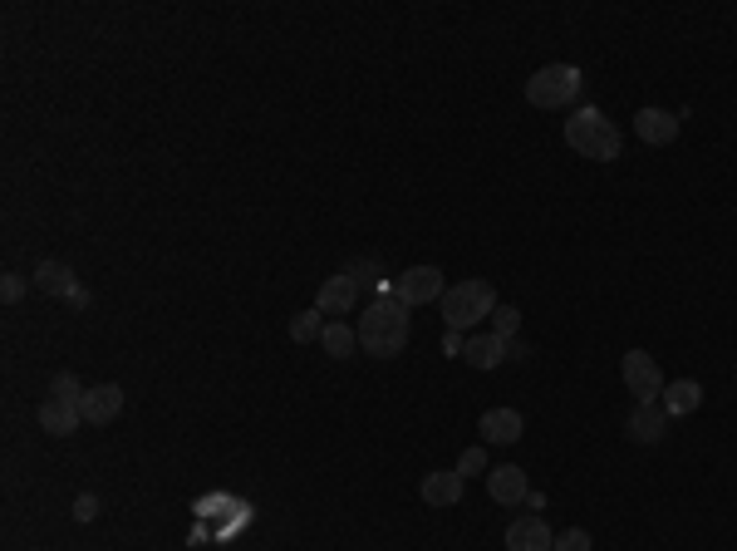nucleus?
Listing matches in <instances>:
<instances>
[{"mask_svg": "<svg viewBox=\"0 0 737 551\" xmlns=\"http://www.w3.org/2000/svg\"><path fill=\"white\" fill-rule=\"evenodd\" d=\"M585 89V74L575 64H541L531 79H526V104L536 109H570Z\"/></svg>", "mask_w": 737, "mask_h": 551, "instance_id": "7ed1b4c3", "label": "nucleus"}, {"mask_svg": "<svg viewBox=\"0 0 737 551\" xmlns=\"http://www.w3.org/2000/svg\"><path fill=\"white\" fill-rule=\"evenodd\" d=\"M359 350L364 355H379V360H394L408 345V306L398 301L394 291H379V301L359 315Z\"/></svg>", "mask_w": 737, "mask_h": 551, "instance_id": "f257e3e1", "label": "nucleus"}, {"mask_svg": "<svg viewBox=\"0 0 737 551\" xmlns=\"http://www.w3.org/2000/svg\"><path fill=\"white\" fill-rule=\"evenodd\" d=\"M438 306H443L448 330H467V325H477L482 315L497 310V291H492V281H462V286H448V291H443Z\"/></svg>", "mask_w": 737, "mask_h": 551, "instance_id": "20e7f679", "label": "nucleus"}, {"mask_svg": "<svg viewBox=\"0 0 737 551\" xmlns=\"http://www.w3.org/2000/svg\"><path fill=\"white\" fill-rule=\"evenodd\" d=\"M457 473H462V478H472V473H492V468H487V448H462Z\"/></svg>", "mask_w": 737, "mask_h": 551, "instance_id": "5701e85b", "label": "nucleus"}, {"mask_svg": "<svg viewBox=\"0 0 737 551\" xmlns=\"http://www.w3.org/2000/svg\"><path fill=\"white\" fill-rule=\"evenodd\" d=\"M84 424V409L79 404H69V399H45L40 404V429L55 433V438H69V433H79Z\"/></svg>", "mask_w": 737, "mask_h": 551, "instance_id": "4468645a", "label": "nucleus"}, {"mask_svg": "<svg viewBox=\"0 0 737 551\" xmlns=\"http://www.w3.org/2000/svg\"><path fill=\"white\" fill-rule=\"evenodd\" d=\"M354 301H359V281L349 276V271H340V276H330L325 286H320V296H315V310L320 315H349L354 310Z\"/></svg>", "mask_w": 737, "mask_h": 551, "instance_id": "6e6552de", "label": "nucleus"}, {"mask_svg": "<svg viewBox=\"0 0 737 551\" xmlns=\"http://www.w3.org/2000/svg\"><path fill=\"white\" fill-rule=\"evenodd\" d=\"M664 414L669 419H683V414H693L698 404H703V389H698V379H674V384H664Z\"/></svg>", "mask_w": 737, "mask_h": 551, "instance_id": "a211bd4d", "label": "nucleus"}, {"mask_svg": "<svg viewBox=\"0 0 737 551\" xmlns=\"http://www.w3.org/2000/svg\"><path fill=\"white\" fill-rule=\"evenodd\" d=\"M620 374H624V389H629L639 404H659V399H664V374H659V365H654V355L629 350Z\"/></svg>", "mask_w": 737, "mask_h": 551, "instance_id": "39448f33", "label": "nucleus"}, {"mask_svg": "<svg viewBox=\"0 0 737 551\" xmlns=\"http://www.w3.org/2000/svg\"><path fill=\"white\" fill-rule=\"evenodd\" d=\"M487 492H492V502L516 507V502H526L531 483H526V473H521L516 463H502V468H492V473H487Z\"/></svg>", "mask_w": 737, "mask_h": 551, "instance_id": "f8f14e48", "label": "nucleus"}, {"mask_svg": "<svg viewBox=\"0 0 737 551\" xmlns=\"http://www.w3.org/2000/svg\"><path fill=\"white\" fill-rule=\"evenodd\" d=\"M551 551H590V532L566 527V532H556V547H551Z\"/></svg>", "mask_w": 737, "mask_h": 551, "instance_id": "b1692460", "label": "nucleus"}, {"mask_svg": "<svg viewBox=\"0 0 737 551\" xmlns=\"http://www.w3.org/2000/svg\"><path fill=\"white\" fill-rule=\"evenodd\" d=\"M30 281H35V291H45V296H64V301L79 291V281H74V271H69L64 261H40Z\"/></svg>", "mask_w": 737, "mask_h": 551, "instance_id": "f3484780", "label": "nucleus"}, {"mask_svg": "<svg viewBox=\"0 0 737 551\" xmlns=\"http://www.w3.org/2000/svg\"><path fill=\"white\" fill-rule=\"evenodd\" d=\"M507 355H511V340H502V335H472L462 345V360L472 369H497Z\"/></svg>", "mask_w": 737, "mask_h": 551, "instance_id": "2eb2a0df", "label": "nucleus"}, {"mask_svg": "<svg viewBox=\"0 0 737 551\" xmlns=\"http://www.w3.org/2000/svg\"><path fill=\"white\" fill-rule=\"evenodd\" d=\"M664 429H669L664 404H634V409H629V419H624V433H629L634 443H659Z\"/></svg>", "mask_w": 737, "mask_h": 551, "instance_id": "9b49d317", "label": "nucleus"}, {"mask_svg": "<svg viewBox=\"0 0 737 551\" xmlns=\"http://www.w3.org/2000/svg\"><path fill=\"white\" fill-rule=\"evenodd\" d=\"M566 143L580 153V158H590V163H615L624 153V138L620 128L605 119L600 109H575L566 119Z\"/></svg>", "mask_w": 737, "mask_h": 551, "instance_id": "f03ea898", "label": "nucleus"}, {"mask_svg": "<svg viewBox=\"0 0 737 551\" xmlns=\"http://www.w3.org/2000/svg\"><path fill=\"white\" fill-rule=\"evenodd\" d=\"M443 291H448V281H443V271L438 266H408L403 276H398L394 296L403 306H428V301H443Z\"/></svg>", "mask_w": 737, "mask_h": 551, "instance_id": "423d86ee", "label": "nucleus"}, {"mask_svg": "<svg viewBox=\"0 0 737 551\" xmlns=\"http://www.w3.org/2000/svg\"><path fill=\"white\" fill-rule=\"evenodd\" d=\"M344 271L359 281V291H364V286H379V261H349Z\"/></svg>", "mask_w": 737, "mask_h": 551, "instance_id": "393cba45", "label": "nucleus"}, {"mask_svg": "<svg viewBox=\"0 0 737 551\" xmlns=\"http://www.w3.org/2000/svg\"><path fill=\"white\" fill-rule=\"evenodd\" d=\"M69 517H74V522H94V517H99V497H94V492H79Z\"/></svg>", "mask_w": 737, "mask_h": 551, "instance_id": "bb28decb", "label": "nucleus"}, {"mask_svg": "<svg viewBox=\"0 0 737 551\" xmlns=\"http://www.w3.org/2000/svg\"><path fill=\"white\" fill-rule=\"evenodd\" d=\"M79 409H84V424H114L123 414V389L118 384H94V389H84Z\"/></svg>", "mask_w": 737, "mask_h": 551, "instance_id": "9d476101", "label": "nucleus"}, {"mask_svg": "<svg viewBox=\"0 0 737 551\" xmlns=\"http://www.w3.org/2000/svg\"><path fill=\"white\" fill-rule=\"evenodd\" d=\"M516 330H521V310H516V306H497V310H492V335L516 340Z\"/></svg>", "mask_w": 737, "mask_h": 551, "instance_id": "412c9836", "label": "nucleus"}, {"mask_svg": "<svg viewBox=\"0 0 737 551\" xmlns=\"http://www.w3.org/2000/svg\"><path fill=\"white\" fill-rule=\"evenodd\" d=\"M20 296H25V276H20V271H5V281H0V301L15 306Z\"/></svg>", "mask_w": 737, "mask_h": 551, "instance_id": "a878e982", "label": "nucleus"}, {"mask_svg": "<svg viewBox=\"0 0 737 551\" xmlns=\"http://www.w3.org/2000/svg\"><path fill=\"white\" fill-rule=\"evenodd\" d=\"M50 399H69V404H79V399H84L79 374H55V379H50Z\"/></svg>", "mask_w": 737, "mask_h": 551, "instance_id": "4be33fe9", "label": "nucleus"}, {"mask_svg": "<svg viewBox=\"0 0 737 551\" xmlns=\"http://www.w3.org/2000/svg\"><path fill=\"white\" fill-rule=\"evenodd\" d=\"M320 345H325V355H330V360H349V355H354V345H359V330H349L344 320H330V325H325V335H320Z\"/></svg>", "mask_w": 737, "mask_h": 551, "instance_id": "6ab92c4d", "label": "nucleus"}, {"mask_svg": "<svg viewBox=\"0 0 737 551\" xmlns=\"http://www.w3.org/2000/svg\"><path fill=\"white\" fill-rule=\"evenodd\" d=\"M462 488H467V478L457 473V468H433V473H423V502L428 507H457L462 502Z\"/></svg>", "mask_w": 737, "mask_h": 551, "instance_id": "1a4fd4ad", "label": "nucleus"}, {"mask_svg": "<svg viewBox=\"0 0 737 551\" xmlns=\"http://www.w3.org/2000/svg\"><path fill=\"white\" fill-rule=\"evenodd\" d=\"M477 433H482L487 443H521L526 419H521L516 409H487V414L477 419Z\"/></svg>", "mask_w": 737, "mask_h": 551, "instance_id": "ddd939ff", "label": "nucleus"}, {"mask_svg": "<svg viewBox=\"0 0 737 551\" xmlns=\"http://www.w3.org/2000/svg\"><path fill=\"white\" fill-rule=\"evenodd\" d=\"M634 133L644 143H674L679 138V114H669V109H639L634 114Z\"/></svg>", "mask_w": 737, "mask_h": 551, "instance_id": "dca6fc26", "label": "nucleus"}, {"mask_svg": "<svg viewBox=\"0 0 737 551\" xmlns=\"http://www.w3.org/2000/svg\"><path fill=\"white\" fill-rule=\"evenodd\" d=\"M551 547H556V532L546 527L541 512L516 517V522L507 527V551H551Z\"/></svg>", "mask_w": 737, "mask_h": 551, "instance_id": "0eeeda50", "label": "nucleus"}, {"mask_svg": "<svg viewBox=\"0 0 737 551\" xmlns=\"http://www.w3.org/2000/svg\"><path fill=\"white\" fill-rule=\"evenodd\" d=\"M325 325H330V320H325L320 310H300V315H290V340H295V345H310V340L325 335Z\"/></svg>", "mask_w": 737, "mask_h": 551, "instance_id": "aec40b11", "label": "nucleus"}]
</instances>
